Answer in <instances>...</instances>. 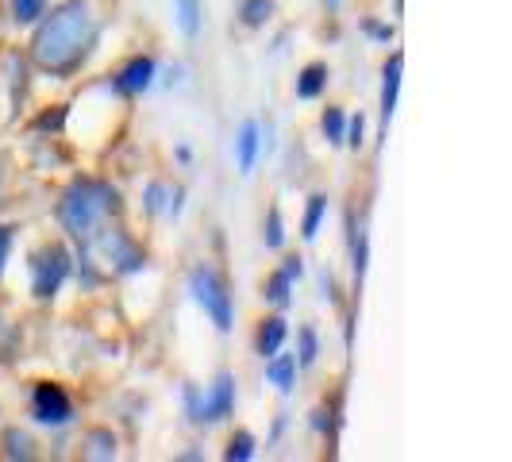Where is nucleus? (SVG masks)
<instances>
[{"label":"nucleus","mask_w":512,"mask_h":462,"mask_svg":"<svg viewBox=\"0 0 512 462\" xmlns=\"http://www.w3.org/2000/svg\"><path fill=\"white\" fill-rule=\"evenodd\" d=\"M0 459H8V462L39 459V443H35V436H31L27 428H20V424H8V428L0 432Z\"/></svg>","instance_id":"obj_10"},{"label":"nucleus","mask_w":512,"mask_h":462,"mask_svg":"<svg viewBox=\"0 0 512 462\" xmlns=\"http://www.w3.org/2000/svg\"><path fill=\"white\" fill-rule=\"evenodd\" d=\"M12 243H16V235L8 224H0V278H4V266H8V258H12Z\"/></svg>","instance_id":"obj_29"},{"label":"nucleus","mask_w":512,"mask_h":462,"mask_svg":"<svg viewBox=\"0 0 512 462\" xmlns=\"http://www.w3.org/2000/svg\"><path fill=\"white\" fill-rule=\"evenodd\" d=\"M47 8H51V0H8V20L16 27H35Z\"/></svg>","instance_id":"obj_18"},{"label":"nucleus","mask_w":512,"mask_h":462,"mask_svg":"<svg viewBox=\"0 0 512 462\" xmlns=\"http://www.w3.org/2000/svg\"><path fill=\"white\" fill-rule=\"evenodd\" d=\"M285 339H289V320H285L282 312L266 316V320L258 324V332H255V355H262V359L278 355V351L285 347Z\"/></svg>","instance_id":"obj_11"},{"label":"nucleus","mask_w":512,"mask_h":462,"mask_svg":"<svg viewBox=\"0 0 512 462\" xmlns=\"http://www.w3.org/2000/svg\"><path fill=\"white\" fill-rule=\"evenodd\" d=\"M189 293H193V301L201 305V312H205L208 320H212V328L216 332L228 335L231 328H235V305H231V293L228 285H224V278L212 270V266H193L189 270Z\"/></svg>","instance_id":"obj_4"},{"label":"nucleus","mask_w":512,"mask_h":462,"mask_svg":"<svg viewBox=\"0 0 512 462\" xmlns=\"http://www.w3.org/2000/svg\"><path fill=\"white\" fill-rule=\"evenodd\" d=\"M27 270H31V297L39 305L54 301L62 293V285L74 274V251L62 239H47L43 247H35L27 255Z\"/></svg>","instance_id":"obj_3"},{"label":"nucleus","mask_w":512,"mask_h":462,"mask_svg":"<svg viewBox=\"0 0 512 462\" xmlns=\"http://www.w3.org/2000/svg\"><path fill=\"white\" fill-rule=\"evenodd\" d=\"M205 428L212 424H228L231 416H235V374L231 370H220L212 385L205 389Z\"/></svg>","instance_id":"obj_7"},{"label":"nucleus","mask_w":512,"mask_h":462,"mask_svg":"<svg viewBox=\"0 0 512 462\" xmlns=\"http://www.w3.org/2000/svg\"><path fill=\"white\" fill-rule=\"evenodd\" d=\"M120 189L112 185V181L104 178H74L66 189H62V197H58V205H54V220H58V228L66 231V239L70 243H85V239H93L101 224H108L112 216H120Z\"/></svg>","instance_id":"obj_2"},{"label":"nucleus","mask_w":512,"mask_h":462,"mask_svg":"<svg viewBox=\"0 0 512 462\" xmlns=\"http://www.w3.org/2000/svg\"><path fill=\"white\" fill-rule=\"evenodd\" d=\"M324 8H328V12H335V8H339V0H324Z\"/></svg>","instance_id":"obj_35"},{"label":"nucleus","mask_w":512,"mask_h":462,"mask_svg":"<svg viewBox=\"0 0 512 462\" xmlns=\"http://www.w3.org/2000/svg\"><path fill=\"white\" fill-rule=\"evenodd\" d=\"M31 420L35 424H43V428H70L74 424V416H77V405H74V397L66 393V385H58V382H35L31 385Z\"/></svg>","instance_id":"obj_5"},{"label":"nucleus","mask_w":512,"mask_h":462,"mask_svg":"<svg viewBox=\"0 0 512 462\" xmlns=\"http://www.w3.org/2000/svg\"><path fill=\"white\" fill-rule=\"evenodd\" d=\"M181 405H185V420H189V424H197V428L205 424V416H201V412H205V393H201V385L197 382L181 385Z\"/></svg>","instance_id":"obj_25"},{"label":"nucleus","mask_w":512,"mask_h":462,"mask_svg":"<svg viewBox=\"0 0 512 462\" xmlns=\"http://www.w3.org/2000/svg\"><path fill=\"white\" fill-rule=\"evenodd\" d=\"M181 208H185V189H181V185H174V189H170V201H166V212H162V216H170V220H178V216H181Z\"/></svg>","instance_id":"obj_31"},{"label":"nucleus","mask_w":512,"mask_h":462,"mask_svg":"<svg viewBox=\"0 0 512 462\" xmlns=\"http://www.w3.org/2000/svg\"><path fill=\"white\" fill-rule=\"evenodd\" d=\"M178 162H193V151H189V147H178Z\"/></svg>","instance_id":"obj_34"},{"label":"nucleus","mask_w":512,"mask_h":462,"mask_svg":"<svg viewBox=\"0 0 512 462\" xmlns=\"http://www.w3.org/2000/svg\"><path fill=\"white\" fill-rule=\"evenodd\" d=\"M366 266H370V239H366V228H355L351 220V270H355V282L366 278Z\"/></svg>","instance_id":"obj_22"},{"label":"nucleus","mask_w":512,"mask_h":462,"mask_svg":"<svg viewBox=\"0 0 512 462\" xmlns=\"http://www.w3.org/2000/svg\"><path fill=\"white\" fill-rule=\"evenodd\" d=\"M274 12H278L274 0H243V4H239V24L258 31V27H266L274 20Z\"/></svg>","instance_id":"obj_21"},{"label":"nucleus","mask_w":512,"mask_h":462,"mask_svg":"<svg viewBox=\"0 0 512 462\" xmlns=\"http://www.w3.org/2000/svg\"><path fill=\"white\" fill-rule=\"evenodd\" d=\"M81 459H93V462L120 459V436L112 428H89L81 436Z\"/></svg>","instance_id":"obj_12"},{"label":"nucleus","mask_w":512,"mask_h":462,"mask_svg":"<svg viewBox=\"0 0 512 462\" xmlns=\"http://www.w3.org/2000/svg\"><path fill=\"white\" fill-rule=\"evenodd\" d=\"M312 428H316V432H328V428H332V412L328 409L312 412Z\"/></svg>","instance_id":"obj_32"},{"label":"nucleus","mask_w":512,"mask_h":462,"mask_svg":"<svg viewBox=\"0 0 512 462\" xmlns=\"http://www.w3.org/2000/svg\"><path fill=\"white\" fill-rule=\"evenodd\" d=\"M324 216H328V193H312L305 201V216H301V239L312 243L320 228H324Z\"/></svg>","instance_id":"obj_16"},{"label":"nucleus","mask_w":512,"mask_h":462,"mask_svg":"<svg viewBox=\"0 0 512 462\" xmlns=\"http://www.w3.org/2000/svg\"><path fill=\"white\" fill-rule=\"evenodd\" d=\"M278 270H282L289 282H301V278H305V258H301V255H285Z\"/></svg>","instance_id":"obj_28"},{"label":"nucleus","mask_w":512,"mask_h":462,"mask_svg":"<svg viewBox=\"0 0 512 462\" xmlns=\"http://www.w3.org/2000/svg\"><path fill=\"white\" fill-rule=\"evenodd\" d=\"M262 243H266V251H282L285 247V220L278 205H270L266 220H262Z\"/></svg>","instance_id":"obj_24"},{"label":"nucleus","mask_w":512,"mask_h":462,"mask_svg":"<svg viewBox=\"0 0 512 462\" xmlns=\"http://www.w3.org/2000/svg\"><path fill=\"white\" fill-rule=\"evenodd\" d=\"M4 185H8V174H4V162H0V205H4Z\"/></svg>","instance_id":"obj_33"},{"label":"nucleus","mask_w":512,"mask_h":462,"mask_svg":"<svg viewBox=\"0 0 512 462\" xmlns=\"http://www.w3.org/2000/svg\"><path fill=\"white\" fill-rule=\"evenodd\" d=\"M266 382L274 385L278 393H293V385H297V355H289V351H278V355H270L266 359Z\"/></svg>","instance_id":"obj_14"},{"label":"nucleus","mask_w":512,"mask_h":462,"mask_svg":"<svg viewBox=\"0 0 512 462\" xmlns=\"http://www.w3.org/2000/svg\"><path fill=\"white\" fill-rule=\"evenodd\" d=\"M297 370H312L316 359H320V332H316V324H301L297 328Z\"/></svg>","instance_id":"obj_17"},{"label":"nucleus","mask_w":512,"mask_h":462,"mask_svg":"<svg viewBox=\"0 0 512 462\" xmlns=\"http://www.w3.org/2000/svg\"><path fill=\"white\" fill-rule=\"evenodd\" d=\"M174 20L185 39H197L205 27V0H174Z\"/></svg>","instance_id":"obj_15"},{"label":"nucleus","mask_w":512,"mask_h":462,"mask_svg":"<svg viewBox=\"0 0 512 462\" xmlns=\"http://www.w3.org/2000/svg\"><path fill=\"white\" fill-rule=\"evenodd\" d=\"M320 131L328 139V147H343V135H347V112L339 104H328L320 112Z\"/></svg>","instance_id":"obj_20"},{"label":"nucleus","mask_w":512,"mask_h":462,"mask_svg":"<svg viewBox=\"0 0 512 462\" xmlns=\"http://www.w3.org/2000/svg\"><path fill=\"white\" fill-rule=\"evenodd\" d=\"M362 143H366V116H347V135H343V147H351V151H359Z\"/></svg>","instance_id":"obj_27"},{"label":"nucleus","mask_w":512,"mask_h":462,"mask_svg":"<svg viewBox=\"0 0 512 462\" xmlns=\"http://www.w3.org/2000/svg\"><path fill=\"white\" fill-rule=\"evenodd\" d=\"M0 328H4V312H0Z\"/></svg>","instance_id":"obj_36"},{"label":"nucleus","mask_w":512,"mask_h":462,"mask_svg":"<svg viewBox=\"0 0 512 462\" xmlns=\"http://www.w3.org/2000/svg\"><path fill=\"white\" fill-rule=\"evenodd\" d=\"M328 81H332V70H328V62H308L305 70L297 74V85H293V93H297L301 101H316V97H324Z\"/></svg>","instance_id":"obj_13"},{"label":"nucleus","mask_w":512,"mask_h":462,"mask_svg":"<svg viewBox=\"0 0 512 462\" xmlns=\"http://www.w3.org/2000/svg\"><path fill=\"white\" fill-rule=\"evenodd\" d=\"M362 31H366L370 39H378V43H389V39H393V24H378V20H362Z\"/></svg>","instance_id":"obj_30"},{"label":"nucleus","mask_w":512,"mask_h":462,"mask_svg":"<svg viewBox=\"0 0 512 462\" xmlns=\"http://www.w3.org/2000/svg\"><path fill=\"white\" fill-rule=\"evenodd\" d=\"M101 16L93 0H58L43 12V20L31 31L27 43V62L47 77L81 74V66L101 47Z\"/></svg>","instance_id":"obj_1"},{"label":"nucleus","mask_w":512,"mask_h":462,"mask_svg":"<svg viewBox=\"0 0 512 462\" xmlns=\"http://www.w3.org/2000/svg\"><path fill=\"white\" fill-rule=\"evenodd\" d=\"M154 77H158V62H154L151 54H135L128 58L116 74H112V93L116 97H143L147 89L154 85Z\"/></svg>","instance_id":"obj_6"},{"label":"nucleus","mask_w":512,"mask_h":462,"mask_svg":"<svg viewBox=\"0 0 512 462\" xmlns=\"http://www.w3.org/2000/svg\"><path fill=\"white\" fill-rule=\"evenodd\" d=\"M166 201H170V185L166 181H147V189H143V212L147 216H162Z\"/></svg>","instance_id":"obj_26"},{"label":"nucleus","mask_w":512,"mask_h":462,"mask_svg":"<svg viewBox=\"0 0 512 462\" xmlns=\"http://www.w3.org/2000/svg\"><path fill=\"white\" fill-rule=\"evenodd\" d=\"M293 285H297V282H289L282 270H274V274L266 278V285H262V297H266V305H274L278 312H285V308L293 305Z\"/></svg>","instance_id":"obj_19"},{"label":"nucleus","mask_w":512,"mask_h":462,"mask_svg":"<svg viewBox=\"0 0 512 462\" xmlns=\"http://www.w3.org/2000/svg\"><path fill=\"white\" fill-rule=\"evenodd\" d=\"M258 154H262V124L258 120H243V128L235 135V166H239L243 178L255 174Z\"/></svg>","instance_id":"obj_9"},{"label":"nucleus","mask_w":512,"mask_h":462,"mask_svg":"<svg viewBox=\"0 0 512 462\" xmlns=\"http://www.w3.org/2000/svg\"><path fill=\"white\" fill-rule=\"evenodd\" d=\"M258 451V439L247 432V428H239V432H231L228 447H224V459L228 462H251Z\"/></svg>","instance_id":"obj_23"},{"label":"nucleus","mask_w":512,"mask_h":462,"mask_svg":"<svg viewBox=\"0 0 512 462\" xmlns=\"http://www.w3.org/2000/svg\"><path fill=\"white\" fill-rule=\"evenodd\" d=\"M401 70H405V54L393 51L389 58H385V66H382V104H378V112H382V131H389V120H393V112H397Z\"/></svg>","instance_id":"obj_8"}]
</instances>
